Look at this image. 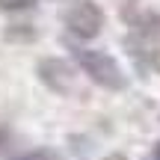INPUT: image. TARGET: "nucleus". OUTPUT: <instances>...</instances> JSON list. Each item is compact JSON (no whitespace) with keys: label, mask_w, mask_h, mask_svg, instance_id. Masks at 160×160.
<instances>
[{"label":"nucleus","mask_w":160,"mask_h":160,"mask_svg":"<svg viewBox=\"0 0 160 160\" xmlns=\"http://www.w3.org/2000/svg\"><path fill=\"white\" fill-rule=\"evenodd\" d=\"M3 39L6 42H36L39 39V30L33 24H12V27L3 30Z\"/></svg>","instance_id":"nucleus-6"},{"label":"nucleus","mask_w":160,"mask_h":160,"mask_svg":"<svg viewBox=\"0 0 160 160\" xmlns=\"http://www.w3.org/2000/svg\"><path fill=\"white\" fill-rule=\"evenodd\" d=\"M12 160H59V154L53 148H36V151H27V154H18Z\"/></svg>","instance_id":"nucleus-8"},{"label":"nucleus","mask_w":160,"mask_h":160,"mask_svg":"<svg viewBox=\"0 0 160 160\" xmlns=\"http://www.w3.org/2000/svg\"><path fill=\"white\" fill-rule=\"evenodd\" d=\"M59 18H62L65 30L80 42L98 39L101 30H104V21H107L104 9L98 3H92V0H68L62 6V12H59Z\"/></svg>","instance_id":"nucleus-2"},{"label":"nucleus","mask_w":160,"mask_h":160,"mask_svg":"<svg viewBox=\"0 0 160 160\" xmlns=\"http://www.w3.org/2000/svg\"><path fill=\"white\" fill-rule=\"evenodd\" d=\"M6 148H12V133H9V128H0V154Z\"/></svg>","instance_id":"nucleus-9"},{"label":"nucleus","mask_w":160,"mask_h":160,"mask_svg":"<svg viewBox=\"0 0 160 160\" xmlns=\"http://www.w3.org/2000/svg\"><path fill=\"white\" fill-rule=\"evenodd\" d=\"M71 57H74V62L80 65V71H83L95 86L110 89V92L128 89V74L119 68V62H116L110 53L92 51V48H83V45H71Z\"/></svg>","instance_id":"nucleus-1"},{"label":"nucleus","mask_w":160,"mask_h":160,"mask_svg":"<svg viewBox=\"0 0 160 160\" xmlns=\"http://www.w3.org/2000/svg\"><path fill=\"white\" fill-rule=\"evenodd\" d=\"M36 74H39V80L51 92H57V95H71V92L77 89V71H74V65L65 62V59H59V57L39 59V62H36Z\"/></svg>","instance_id":"nucleus-3"},{"label":"nucleus","mask_w":160,"mask_h":160,"mask_svg":"<svg viewBox=\"0 0 160 160\" xmlns=\"http://www.w3.org/2000/svg\"><path fill=\"white\" fill-rule=\"evenodd\" d=\"M125 51L133 59L139 74H160V42L131 33V36H125Z\"/></svg>","instance_id":"nucleus-4"},{"label":"nucleus","mask_w":160,"mask_h":160,"mask_svg":"<svg viewBox=\"0 0 160 160\" xmlns=\"http://www.w3.org/2000/svg\"><path fill=\"white\" fill-rule=\"evenodd\" d=\"M104 160H128V157L122 154V151H116V154H110V157H104Z\"/></svg>","instance_id":"nucleus-10"},{"label":"nucleus","mask_w":160,"mask_h":160,"mask_svg":"<svg viewBox=\"0 0 160 160\" xmlns=\"http://www.w3.org/2000/svg\"><path fill=\"white\" fill-rule=\"evenodd\" d=\"M122 18L131 27V33H139L145 39L160 42V12H154V9H125Z\"/></svg>","instance_id":"nucleus-5"},{"label":"nucleus","mask_w":160,"mask_h":160,"mask_svg":"<svg viewBox=\"0 0 160 160\" xmlns=\"http://www.w3.org/2000/svg\"><path fill=\"white\" fill-rule=\"evenodd\" d=\"M154 160H160V142H154Z\"/></svg>","instance_id":"nucleus-11"},{"label":"nucleus","mask_w":160,"mask_h":160,"mask_svg":"<svg viewBox=\"0 0 160 160\" xmlns=\"http://www.w3.org/2000/svg\"><path fill=\"white\" fill-rule=\"evenodd\" d=\"M36 0H0V12H30Z\"/></svg>","instance_id":"nucleus-7"}]
</instances>
